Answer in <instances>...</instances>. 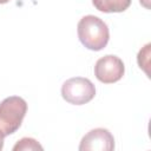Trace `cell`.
Returning a JSON list of instances; mask_svg holds the SVG:
<instances>
[{"mask_svg":"<svg viewBox=\"0 0 151 151\" xmlns=\"http://www.w3.org/2000/svg\"><path fill=\"white\" fill-rule=\"evenodd\" d=\"M77 31L80 42L92 51L103 50L110 39L107 25L96 15L83 17L78 22Z\"/></svg>","mask_w":151,"mask_h":151,"instance_id":"1","label":"cell"},{"mask_svg":"<svg viewBox=\"0 0 151 151\" xmlns=\"http://www.w3.org/2000/svg\"><path fill=\"white\" fill-rule=\"evenodd\" d=\"M27 112V103L18 96L5 98L0 103V134L14 133L21 126Z\"/></svg>","mask_w":151,"mask_h":151,"instance_id":"2","label":"cell"},{"mask_svg":"<svg viewBox=\"0 0 151 151\" xmlns=\"http://www.w3.org/2000/svg\"><path fill=\"white\" fill-rule=\"evenodd\" d=\"M63 98L73 105H84L96 96V87L87 78L74 77L67 79L61 86Z\"/></svg>","mask_w":151,"mask_h":151,"instance_id":"3","label":"cell"},{"mask_svg":"<svg viewBox=\"0 0 151 151\" xmlns=\"http://www.w3.org/2000/svg\"><path fill=\"white\" fill-rule=\"evenodd\" d=\"M125 66L123 60L113 54L104 55L98 59L94 65L96 78L104 84H113L120 80L124 76Z\"/></svg>","mask_w":151,"mask_h":151,"instance_id":"4","label":"cell"},{"mask_svg":"<svg viewBox=\"0 0 151 151\" xmlns=\"http://www.w3.org/2000/svg\"><path fill=\"white\" fill-rule=\"evenodd\" d=\"M114 138L107 129L98 127L88 131L80 142V151H112Z\"/></svg>","mask_w":151,"mask_h":151,"instance_id":"5","label":"cell"},{"mask_svg":"<svg viewBox=\"0 0 151 151\" xmlns=\"http://www.w3.org/2000/svg\"><path fill=\"white\" fill-rule=\"evenodd\" d=\"M93 6L104 13H119L126 11L131 0H92Z\"/></svg>","mask_w":151,"mask_h":151,"instance_id":"6","label":"cell"},{"mask_svg":"<svg viewBox=\"0 0 151 151\" xmlns=\"http://www.w3.org/2000/svg\"><path fill=\"white\" fill-rule=\"evenodd\" d=\"M20 150H42V146L33 138H22L20 139L14 146H13V151H20Z\"/></svg>","mask_w":151,"mask_h":151,"instance_id":"7","label":"cell"},{"mask_svg":"<svg viewBox=\"0 0 151 151\" xmlns=\"http://www.w3.org/2000/svg\"><path fill=\"white\" fill-rule=\"evenodd\" d=\"M4 136L2 134H0V150H2V147H4Z\"/></svg>","mask_w":151,"mask_h":151,"instance_id":"8","label":"cell"},{"mask_svg":"<svg viewBox=\"0 0 151 151\" xmlns=\"http://www.w3.org/2000/svg\"><path fill=\"white\" fill-rule=\"evenodd\" d=\"M9 0H0V4H6V2H8Z\"/></svg>","mask_w":151,"mask_h":151,"instance_id":"9","label":"cell"}]
</instances>
